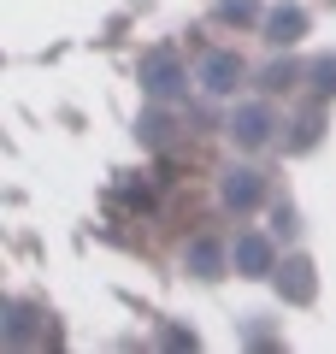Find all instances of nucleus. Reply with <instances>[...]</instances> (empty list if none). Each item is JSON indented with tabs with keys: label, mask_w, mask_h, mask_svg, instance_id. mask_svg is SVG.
<instances>
[{
	"label": "nucleus",
	"mask_w": 336,
	"mask_h": 354,
	"mask_svg": "<svg viewBox=\"0 0 336 354\" xmlns=\"http://www.w3.org/2000/svg\"><path fill=\"white\" fill-rule=\"evenodd\" d=\"M142 83H148L153 95L165 101V95L177 88V59H171V53H148V65H142Z\"/></svg>",
	"instance_id": "1"
},
{
	"label": "nucleus",
	"mask_w": 336,
	"mask_h": 354,
	"mask_svg": "<svg viewBox=\"0 0 336 354\" xmlns=\"http://www.w3.org/2000/svg\"><path fill=\"white\" fill-rule=\"evenodd\" d=\"M265 136H272V113H265V106H242V113H236V142L260 148Z\"/></svg>",
	"instance_id": "2"
},
{
	"label": "nucleus",
	"mask_w": 336,
	"mask_h": 354,
	"mask_svg": "<svg viewBox=\"0 0 336 354\" xmlns=\"http://www.w3.org/2000/svg\"><path fill=\"white\" fill-rule=\"evenodd\" d=\"M200 77H207V88H218V95H224V88H236V77H242V65L230 59V53H212V59L200 65Z\"/></svg>",
	"instance_id": "3"
},
{
	"label": "nucleus",
	"mask_w": 336,
	"mask_h": 354,
	"mask_svg": "<svg viewBox=\"0 0 336 354\" xmlns=\"http://www.w3.org/2000/svg\"><path fill=\"white\" fill-rule=\"evenodd\" d=\"M236 266H242V272H254V278L272 272V248H265V236H242L236 242Z\"/></svg>",
	"instance_id": "4"
},
{
	"label": "nucleus",
	"mask_w": 336,
	"mask_h": 354,
	"mask_svg": "<svg viewBox=\"0 0 336 354\" xmlns=\"http://www.w3.org/2000/svg\"><path fill=\"white\" fill-rule=\"evenodd\" d=\"M265 30H272V41H295L301 30H307V12H301V6H277V12L265 18Z\"/></svg>",
	"instance_id": "5"
},
{
	"label": "nucleus",
	"mask_w": 336,
	"mask_h": 354,
	"mask_svg": "<svg viewBox=\"0 0 336 354\" xmlns=\"http://www.w3.org/2000/svg\"><path fill=\"white\" fill-rule=\"evenodd\" d=\"M224 201H230V207H254V201H260V177H254V171H230V177H224Z\"/></svg>",
	"instance_id": "6"
},
{
	"label": "nucleus",
	"mask_w": 336,
	"mask_h": 354,
	"mask_svg": "<svg viewBox=\"0 0 336 354\" xmlns=\"http://www.w3.org/2000/svg\"><path fill=\"white\" fill-rule=\"evenodd\" d=\"M277 283L289 290V301H312V266H307V260H289Z\"/></svg>",
	"instance_id": "7"
},
{
	"label": "nucleus",
	"mask_w": 336,
	"mask_h": 354,
	"mask_svg": "<svg viewBox=\"0 0 336 354\" xmlns=\"http://www.w3.org/2000/svg\"><path fill=\"white\" fill-rule=\"evenodd\" d=\"M189 266H195L200 278H218V248H212V242H195V248H189Z\"/></svg>",
	"instance_id": "8"
},
{
	"label": "nucleus",
	"mask_w": 336,
	"mask_h": 354,
	"mask_svg": "<svg viewBox=\"0 0 336 354\" xmlns=\"http://www.w3.org/2000/svg\"><path fill=\"white\" fill-rule=\"evenodd\" d=\"M312 77H319L324 95H336V59H319V65H312Z\"/></svg>",
	"instance_id": "9"
}]
</instances>
